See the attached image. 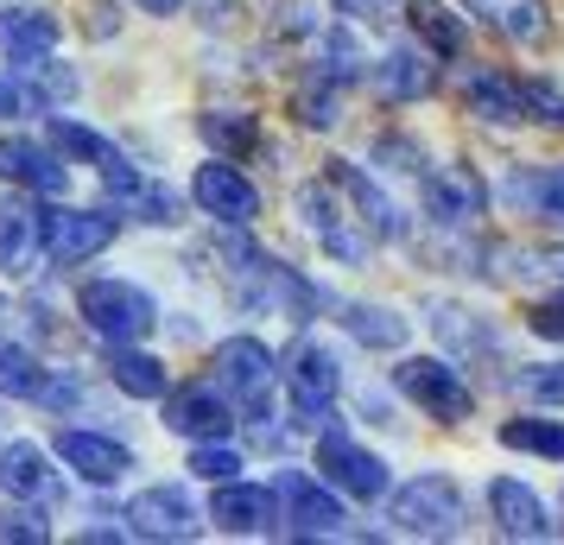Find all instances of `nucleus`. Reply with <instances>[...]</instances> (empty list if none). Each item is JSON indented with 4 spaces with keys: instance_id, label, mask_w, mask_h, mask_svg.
Masks as SVG:
<instances>
[{
    "instance_id": "nucleus-1",
    "label": "nucleus",
    "mask_w": 564,
    "mask_h": 545,
    "mask_svg": "<svg viewBox=\"0 0 564 545\" xmlns=\"http://www.w3.org/2000/svg\"><path fill=\"white\" fill-rule=\"evenodd\" d=\"M77 317L102 342H140V337H153L159 305L140 286H128V280H89L77 292Z\"/></svg>"
},
{
    "instance_id": "nucleus-2",
    "label": "nucleus",
    "mask_w": 564,
    "mask_h": 545,
    "mask_svg": "<svg viewBox=\"0 0 564 545\" xmlns=\"http://www.w3.org/2000/svg\"><path fill=\"white\" fill-rule=\"evenodd\" d=\"M216 388L241 418H273V356L254 337H229L216 349Z\"/></svg>"
},
{
    "instance_id": "nucleus-3",
    "label": "nucleus",
    "mask_w": 564,
    "mask_h": 545,
    "mask_svg": "<svg viewBox=\"0 0 564 545\" xmlns=\"http://www.w3.org/2000/svg\"><path fill=\"white\" fill-rule=\"evenodd\" d=\"M387 520L393 533H412V539H451L463 526V489L451 476H419L387 501Z\"/></svg>"
},
{
    "instance_id": "nucleus-4",
    "label": "nucleus",
    "mask_w": 564,
    "mask_h": 545,
    "mask_svg": "<svg viewBox=\"0 0 564 545\" xmlns=\"http://www.w3.org/2000/svg\"><path fill=\"white\" fill-rule=\"evenodd\" d=\"M299 216H305V229L317 235V248H324L336 266H361V260H368V248H375L368 222L336 209L330 184H299Z\"/></svg>"
},
{
    "instance_id": "nucleus-5",
    "label": "nucleus",
    "mask_w": 564,
    "mask_h": 545,
    "mask_svg": "<svg viewBox=\"0 0 564 545\" xmlns=\"http://www.w3.org/2000/svg\"><path fill=\"white\" fill-rule=\"evenodd\" d=\"M317 476L330 482V489L356 494V501H381L387 494V464L375 457V450H361V444H349V432L343 425H324V438H317Z\"/></svg>"
},
{
    "instance_id": "nucleus-6",
    "label": "nucleus",
    "mask_w": 564,
    "mask_h": 545,
    "mask_svg": "<svg viewBox=\"0 0 564 545\" xmlns=\"http://www.w3.org/2000/svg\"><path fill=\"white\" fill-rule=\"evenodd\" d=\"M393 381H400V393L406 400H419L432 418H444V425H457L463 413H469V381H463L451 362H437V356H412V362L393 368Z\"/></svg>"
},
{
    "instance_id": "nucleus-7",
    "label": "nucleus",
    "mask_w": 564,
    "mask_h": 545,
    "mask_svg": "<svg viewBox=\"0 0 564 545\" xmlns=\"http://www.w3.org/2000/svg\"><path fill=\"white\" fill-rule=\"evenodd\" d=\"M128 526L140 533V539H197L204 533V514H197V501L178 489V482H159V489H140L128 501Z\"/></svg>"
},
{
    "instance_id": "nucleus-8",
    "label": "nucleus",
    "mask_w": 564,
    "mask_h": 545,
    "mask_svg": "<svg viewBox=\"0 0 564 545\" xmlns=\"http://www.w3.org/2000/svg\"><path fill=\"white\" fill-rule=\"evenodd\" d=\"M285 388H292V413L305 425H330V400L343 388V368L324 342H299L292 349V368H285Z\"/></svg>"
},
{
    "instance_id": "nucleus-9",
    "label": "nucleus",
    "mask_w": 564,
    "mask_h": 545,
    "mask_svg": "<svg viewBox=\"0 0 564 545\" xmlns=\"http://www.w3.org/2000/svg\"><path fill=\"white\" fill-rule=\"evenodd\" d=\"M102 248H115V216H102V209H52L45 216V254L57 266H83Z\"/></svg>"
},
{
    "instance_id": "nucleus-10",
    "label": "nucleus",
    "mask_w": 564,
    "mask_h": 545,
    "mask_svg": "<svg viewBox=\"0 0 564 545\" xmlns=\"http://www.w3.org/2000/svg\"><path fill=\"white\" fill-rule=\"evenodd\" d=\"M165 400V425L178 432V438H229L235 425V406L223 400V388H209V381H197V388H165L159 393Z\"/></svg>"
},
{
    "instance_id": "nucleus-11",
    "label": "nucleus",
    "mask_w": 564,
    "mask_h": 545,
    "mask_svg": "<svg viewBox=\"0 0 564 545\" xmlns=\"http://www.w3.org/2000/svg\"><path fill=\"white\" fill-rule=\"evenodd\" d=\"M191 197H197V209H204V216L229 222V229H248V222L260 216V190L235 172L229 159L204 165V172H197V184H191Z\"/></svg>"
},
{
    "instance_id": "nucleus-12",
    "label": "nucleus",
    "mask_w": 564,
    "mask_h": 545,
    "mask_svg": "<svg viewBox=\"0 0 564 545\" xmlns=\"http://www.w3.org/2000/svg\"><path fill=\"white\" fill-rule=\"evenodd\" d=\"M273 494H280L285 526H292L299 539H336V533H343V508H336V494H330V489H317L311 476L285 469Z\"/></svg>"
},
{
    "instance_id": "nucleus-13",
    "label": "nucleus",
    "mask_w": 564,
    "mask_h": 545,
    "mask_svg": "<svg viewBox=\"0 0 564 545\" xmlns=\"http://www.w3.org/2000/svg\"><path fill=\"white\" fill-rule=\"evenodd\" d=\"M0 178L20 184V190H39V197H64V184H70V165H64L52 146L7 133V140H0Z\"/></svg>"
},
{
    "instance_id": "nucleus-14",
    "label": "nucleus",
    "mask_w": 564,
    "mask_h": 545,
    "mask_svg": "<svg viewBox=\"0 0 564 545\" xmlns=\"http://www.w3.org/2000/svg\"><path fill=\"white\" fill-rule=\"evenodd\" d=\"M412 178H419V190H425V209H432L437 222H451V229H463V222H476L482 216V184H476V172H437V165H412Z\"/></svg>"
},
{
    "instance_id": "nucleus-15",
    "label": "nucleus",
    "mask_w": 564,
    "mask_h": 545,
    "mask_svg": "<svg viewBox=\"0 0 564 545\" xmlns=\"http://www.w3.org/2000/svg\"><path fill=\"white\" fill-rule=\"evenodd\" d=\"M45 254V216L26 197H0V273L26 280Z\"/></svg>"
},
{
    "instance_id": "nucleus-16",
    "label": "nucleus",
    "mask_w": 564,
    "mask_h": 545,
    "mask_svg": "<svg viewBox=\"0 0 564 545\" xmlns=\"http://www.w3.org/2000/svg\"><path fill=\"white\" fill-rule=\"evenodd\" d=\"M57 457L77 469L83 482H121V476L133 469L128 444L102 438V432H77V425H70V432H57Z\"/></svg>"
},
{
    "instance_id": "nucleus-17",
    "label": "nucleus",
    "mask_w": 564,
    "mask_h": 545,
    "mask_svg": "<svg viewBox=\"0 0 564 545\" xmlns=\"http://www.w3.org/2000/svg\"><path fill=\"white\" fill-rule=\"evenodd\" d=\"M209 520L223 526V533H273L280 526V494L273 489H248V482H223L216 501H209Z\"/></svg>"
},
{
    "instance_id": "nucleus-18",
    "label": "nucleus",
    "mask_w": 564,
    "mask_h": 545,
    "mask_svg": "<svg viewBox=\"0 0 564 545\" xmlns=\"http://www.w3.org/2000/svg\"><path fill=\"white\" fill-rule=\"evenodd\" d=\"M57 39H64V26H57L45 7H7L0 13V45H7V57L26 70V64H52Z\"/></svg>"
},
{
    "instance_id": "nucleus-19",
    "label": "nucleus",
    "mask_w": 564,
    "mask_h": 545,
    "mask_svg": "<svg viewBox=\"0 0 564 545\" xmlns=\"http://www.w3.org/2000/svg\"><path fill=\"white\" fill-rule=\"evenodd\" d=\"M330 184H336V190H349V204L361 209V222H368V235H375V241H400V235H406L400 209H393V197H387L368 172H356L349 159H330Z\"/></svg>"
},
{
    "instance_id": "nucleus-20",
    "label": "nucleus",
    "mask_w": 564,
    "mask_h": 545,
    "mask_svg": "<svg viewBox=\"0 0 564 545\" xmlns=\"http://www.w3.org/2000/svg\"><path fill=\"white\" fill-rule=\"evenodd\" d=\"M469 13L488 20L508 45H527V52H539V45L552 39V13H545V0H469Z\"/></svg>"
},
{
    "instance_id": "nucleus-21",
    "label": "nucleus",
    "mask_w": 564,
    "mask_h": 545,
    "mask_svg": "<svg viewBox=\"0 0 564 545\" xmlns=\"http://www.w3.org/2000/svg\"><path fill=\"white\" fill-rule=\"evenodd\" d=\"M488 508H495L501 539H545V533H552V520H545V508H539V494L520 489V482H488Z\"/></svg>"
},
{
    "instance_id": "nucleus-22",
    "label": "nucleus",
    "mask_w": 564,
    "mask_h": 545,
    "mask_svg": "<svg viewBox=\"0 0 564 545\" xmlns=\"http://www.w3.org/2000/svg\"><path fill=\"white\" fill-rule=\"evenodd\" d=\"M108 381L121 393H133V400H159V393L172 388L165 362L147 356V349H133V342H108Z\"/></svg>"
},
{
    "instance_id": "nucleus-23",
    "label": "nucleus",
    "mask_w": 564,
    "mask_h": 545,
    "mask_svg": "<svg viewBox=\"0 0 564 545\" xmlns=\"http://www.w3.org/2000/svg\"><path fill=\"white\" fill-rule=\"evenodd\" d=\"M469 108L482 115V121H527V96H520V83L508 77V70H495V64H482V70H469Z\"/></svg>"
},
{
    "instance_id": "nucleus-24",
    "label": "nucleus",
    "mask_w": 564,
    "mask_h": 545,
    "mask_svg": "<svg viewBox=\"0 0 564 545\" xmlns=\"http://www.w3.org/2000/svg\"><path fill=\"white\" fill-rule=\"evenodd\" d=\"M0 489L7 494H57V476L45 469V450L26 438L0 444Z\"/></svg>"
},
{
    "instance_id": "nucleus-25",
    "label": "nucleus",
    "mask_w": 564,
    "mask_h": 545,
    "mask_svg": "<svg viewBox=\"0 0 564 545\" xmlns=\"http://www.w3.org/2000/svg\"><path fill=\"white\" fill-rule=\"evenodd\" d=\"M375 89H381L387 102H419V96L432 89V64L412 52V45H393V52L375 64Z\"/></svg>"
},
{
    "instance_id": "nucleus-26",
    "label": "nucleus",
    "mask_w": 564,
    "mask_h": 545,
    "mask_svg": "<svg viewBox=\"0 0 564 545\" xmlns=\"http://www.w3.org/2000/svg\"><path fill=\"white\" fill-rule=\"evenodd\" d=\"M508 204H520L539 222H564V165H545V172H513L508 178Z\"/></svg>"
},
{
    "instance_id": "nucleus-27",
    "label": "nucleus",
    "mask_w": 564,
    "mask_h": 545,
    "mask_svg": "<svg viewBox=\"0 0 564 545\" xmlns=\"http://www.w3.org/2000/svg\"><path fill=\"white\" fill-rule=\"evenodd\" d=\"M406 20H412V32H419L437 57H463V20L444 7V0H412Z\"/></svg>"
},
{
    "instance_id": "nucleus-28",
    "label": "nucleus",
    "mask_w": 564,
    "mask_h": 545,
    "mask_svg": "<svg viewBox=\"0 0 564 545\" xmlns=\"http://www.w3.org/2000/svg\"><path fill=\"white\" fill-rule=\"evenodd\" d=\"M349 337L368 342V349H400L406 342V317L400 312H387V305H349Z\"/></svg>"
},
{
    "instance_id": "nucleus-29",
    "label": "nucleus",
    "mask_w": 564,
    "mask_h": 545,
    "mask_svg": "<svg viewBox=\"0 0 564 545\" xmlns=\"http://www.w3.org/2000/svg\"><path fill=\"white\" fill-rule=\"evenodd\" d=\"M501 444H508V450H533V457L564 464V425L558 418H508V425H501Z\"/></svg>"
},
{
    "instance_id": "nucleus-30",
    "label": "nucleus",
    "mask_w": 564,
    "mask_h": 545,
    "mask_svg": "<svg viewBox=\"0 0 564 545\" xmlns=\"http://www.w3.org/2000/svg\"><path fill=\"white\" fill-rule=\"evenodd\" d=\"M0 393H20V400H39L45 393V368L32 362V349L0 342Z\"/></svg>"
},
{
    "instance_id": "nucleus-31",
    "label": "nucleus",
    "mask_w": 564,
    "mask_h": 545,
    "mask_svg": "<svg viewBox=\"0 0 564 545\" xmlns=\"http://www.w3.org/2000/svg\"><path fill=\"white\" fill-rule=\"evenodd\" d=\"M292 108H299V121H305V128H336V121H343V115H336V77L311 70V77L299 83Z\"/></svg>"
},
{
    "instance_id": "nucleus-32",
    "label": "nucleus",
    "mask_w": 564,
    "mask_h": 545,
    "mask_svg": "<svg viewBox=\"0 0 564 545\" xmlns=\"http://www.w3.org/2000/svg\"><path fill=\"white\" fill-rule=\"evenodd\" d=\"M432 330L451 342V349H463V356H488V349H495V330H482V324H463L457 305H437V312H432Z\"/></svg>"
},
{
    "instance_id": "nucleus-33",
    "label": "nucleus",
    "mask_w": 564,
    "mask_h": 545,
    "mask_svg": "<svg viewBox=\"0 0 564 545\" xmlns=\"http://www.w3.org/2000/svg\"><path fill=\"white\" fill-rule=\"evenodd\" d=\"M204 140L216 153H254V115H204Z\"/></svg>"
},
{
    "instance_id": "nucleus-34",
    "label": "nucleus",
    "mask_w": 564,
    "mask_h": 545,
    "mask_svg": "<svg viewBox=\"0 0 564 545\" xmlns=\"http://www.w3.org/2000/svg\"><path fill=\"white\" fill-rule=\"evenodd\" d=\"M52 539V520L39 514V508H0V545H45Z\"/></svg>"
},
{
    "instance_id": "nucleus-35",
    "label": "nucleus",
    "mask_w": 564,
    "mask_h": 545,
    "mask_svg": "<svg viewBox=\"0 0 564 545\" xmlns=\"http://www.w3.org/2000/svg\"><path fill=\"white\" fill-rule=\"evenodd\" d=\"M501 260H508V280H558L564 286V248H520Z\"/></svg>"
},
{
    "instance_id": "nucleus-36",
    "label": "nucleus",
    "mask_w": 564,
    "mask_h": 545,
    "mask_svg": "<svg viewBox=\"0 0 564 545\" xmlns=\"http://www.w3.org/2000/svg\"><path fill=\"white\" fill-rule=\"evenodd\" d=\"M52 140L64 146L70 159H89V165H102L115 146H108L102 133H89V128H77V121H64V115H52Z\"/></svg>"
},
{
    "instance_id": "nucleus-37",
    "label": "nucleus",
    "mask_w": 564,
    "mask_h": 545,
    "mask_svg": "<svg viewBox=\"0 0 564 545\" xmlns=\"http://www.w3.org/2000/svg\"><path fill=\"white\" fill-rule=\"evenodd\" d=\"M513 388L527 400H545V406H564V362H539V368H520Z\"/></svg>"
},
{
    "instance_id": "nucleus-38",
    "label": "nucleus",
    "mask_w": 564,
    "mask_h": 545,
    "mask_svg": "<svg viewBox=\"0 0 564 545\" xmlns=\"http://www.w3.org/2000/svg\"><path fill=\"white\" fill-rule=\"evenodd\" d=\"M191 469H197L204 482H229L235 469H241V457H235V450H229L223 438H204L197 450H191Z\"/></svg>"
},
{
    "instance_id": "nucleus-39",
    "label": "nucleus",
    "mask_w": 564,
    "mask_h": 545,
    "mask_svg": "<svg viewBox=\"0 0 564 545\" xmlns=\"http://www.w3.org/2000/svg\"><path fill=\"white\" fill-rule=\"evenodd\" d=\"M527 330L545 337V342H564V292L558 298H539L533 312H527Z\"/></svg>"
},
{
    "instance_id": "nucleus-40",
    "label": "nucleus",
    "mask_w": 564,
    "mask_h": 545,
    "mask_svg": "<svg viewBox=\"0 0 564 545\" xmlns=\"http://www.w3.org/2000/svg\"><path fill=\"white\" fill-rule=\"evenodd\" d=\"M520 96H527V115H539V121L564 128V96L552 89V83H520Z\"/></svg>"
},
{
    "instance_id": "nucleus-41",
    "label": "nucleus",
    "mask_w": 564,
    "mask_h": 545,
    "mask_svg": "<svg viewBox=\"0 0 564 545\" xmlns=\"http://www.w3.org/2000/svg\"><path fill=\"white\" fill-rule=\"evenodd\" d=\"M336 13H349V20H387L400 0H330Z\"/></svg>"
},
{
    "instance_id": "nucleus-42",
    "label": "nucleus",
    "mask_w": 564,
    "mask_h": 545,
    "mask_svg": "<svg viewBox=\"0 0 564 545\" xmlns=\"http://www.w3.org/2000/svg\"><path fill=\"white\" fill-rule=\"evenodd\" d=\"M133 7H147V13H159V20H165V13H178L184 0H133Z\"/></svg>"
},
{
    "instance_id": "nucleus-43",
    "label": "nucleus",
    "mask_w": 564,
    "mask_h": 545,
    "mask_svg": "<svg viewBox=\"0 0 564 545\" xmlns=\"http://www.w3.org/2000/svg\"><path fill=\"white\" fill-rule=\"evenodd\" d=\"M13 108H26L20 102V89H0V115H13Z\"/></svg>"
}]
</instances>
